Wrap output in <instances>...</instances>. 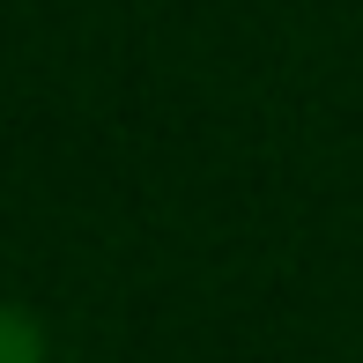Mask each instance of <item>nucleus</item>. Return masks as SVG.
Returning <instances> with one entry per match:
<instances>
[{
  "label": "nucleus",
  "instance_id": "obj_1",
  "mask_svg": "<svg viewBox=\"0 0 363 363\" xmlns=\"http://www.w3.org/2000/svg\"><path fill=\"white\" fill-rule=\"evenodd\" d=\"M52 341H45L38 311L30 304H0V363H45Z\"/></svg>",
  "mask_w": 363,
  "mask_h": 363
}]
</instances>
